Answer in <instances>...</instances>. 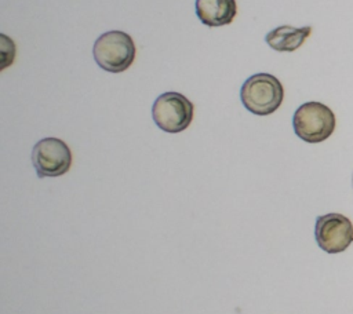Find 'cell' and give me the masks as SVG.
Returning <instances> with one entry per match:
<instances>
[{
	"mask_svg": "<svg viewBox=\"0 0 353 314\" xmlns=\"http://www.w3.org/2000/svg\"><path fill=\"white\" fill-rule=\"evenodd\" d=\"M32 163L39 178L61 176L70 169L72 151L59 138H43L33 146Z\"/></svg>",
	"mask_w": 353,
	"mask_h": 314,
	"instance_id": "5b68a950",
	"label": "cell"
},
{
	"mask_svg": "<svg viewBox=\"0 0 353 314\" xmlns=\"http://www.w3.org/2000/svg\"><path fill=\"white\" fill-rule=\"evenodd\" d=\"M194 6L201 23L210 28L229 25L237 14L236 0H196Z\"/></svg>",
	"mask_w": 353,
	"mask_h": 314,
	"instance_id": "52a82bcc",
	"label": "cell"
},
{
	"mask_svg": "<svg viewBox=\"0 0 353 314\" xmlns=\"http://www.w3.org/2000/svg\"><path fill=\"white\" fill-rule=\"evenodd\" d=\"M352 185H353V176H352Z\"/></svg>",
	"mask_w": 353,
	"mask_h": 314,
	"instance_id": "9c48e42d",
	"label": "cell"
},
{
	"mask_svg": "<svg viewBox=\"0 0 353 314\" xmlns=\"http://www.w3.org/2000/svg\"><path fill=\"white\" fill-rule=\"evenodd\" d=\"M314 237L317 245L327 253H339L353 242V224L342 213H325L316 219Z\"/></svg>",
	"mask_w": 353,
	"mask_h": 314,
	"instance_id": "8992f818",
	"label": "cell"
},
{
	"mask_svg": "<svg viewBox=\"0 0 353 314\" xmlns=\"http://www.w3.org/2000/svg\"><path fill=\"white\" fill-rule=\"evenodd\" d=\"M240 99L248 112L256 116H268L283 103L284 88L276 76L256 73L243 83Z\"/></svg>",
	"mask_w": 353,
	"mask_h": 314,
	"instance_id": "6da1fadb",
	"label": "cell"
},
{
	"mask_svg": "<svg viewBox=\"0 0 353 314\" xmlns=\"http://www.w3.org/2000/svg\"><path fill=\"white\" fill-rule=\"evenodd\" d=\"M193 109V103L185 95L168 91L156 98L152 106V117L160 129L178 134L190 125Z\"/></svg>",
	"mask_w": 353,
	"mask_h": 314,
	"instance_id": "277c9868",
	"label": "cell"
},
{
	"mask_svg": "<svg viewBox=\"0 0 353 314\" xmlns=\"http://www.w3.org/2000/svg\"><path fill=\"white\" fill-rule=\"evenodd\" d=\"M92 55L101 69L110 73H121L135 59V44L128 33L109 30L95 40Z\"/></svg>",
	"mask_w": 353,
	"mask_h": 314,
	"instance_id": "7a4b0ae2",
	"label": "cell"
},
{
	"mask_svg": "<svg viewBox=\"0 0 353 314\" xmlns=\"http://www.w3.org/2000/svg\"><path fill=\"white\" fill-rule=\"evenodd\" d=\"M334 112L321 102L301 105L292 117V127L298 138L307 143H319L330 138L335 129Z\"/></svg>",
	"mask_w": 353,
	"mask_h": 314,
	"instance_id": "3957f363",
	"label": "cell"
},
{
	"mask_svg": "<svg viewBox=\"0 0 353 314\" xmlns=\"http://www.w3.org/2000/svg\"><path fill=\"white\" fill-rule=\"evenodd\" d=\"M312 28H294L291 25H281L272 29L266 36L265 41L270 48L279 52H292L298 50L305 40L310 36Z\"/></svg>",
	"mask_w": 353,
	"mask_h": 314,
	"instance_id": "ba28073f",
	"label": "cell"
}]
</instances>
